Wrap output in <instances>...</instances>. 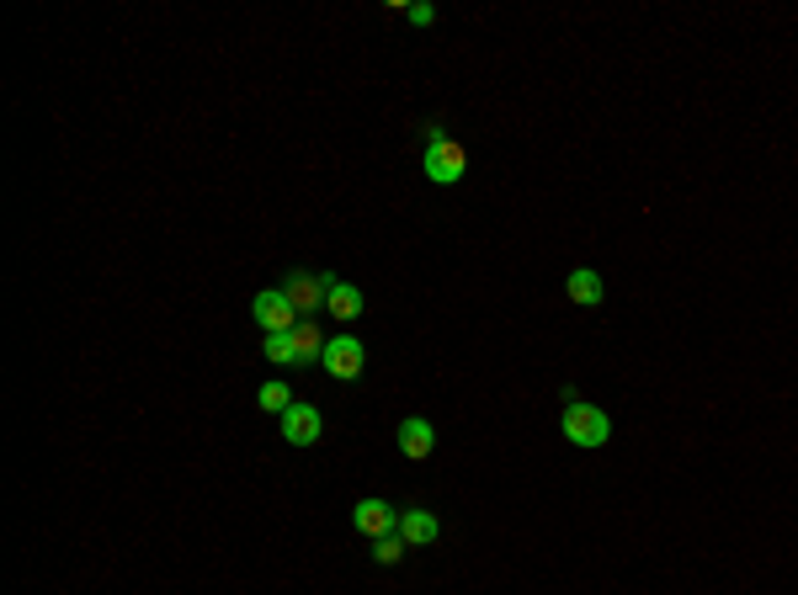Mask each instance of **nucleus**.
Listing matches in <instances>:
<instances>
[{
	"instance_id": "dca6fc26",
	"label": "nucleus",
	"mask_w": 798,
	"mask_h": 595,
	"mask_svg": "<svg viewBox=\"0 0 798 595\" xmlns=\"http://www.w3.org/2000/svg\"><path fill=\"white\" fill-rule=\"evenodd\" d=\"M405 17H411L415 27H432V22H436V11H432V6H411V11H405Z\"/></svg>"
},
{
	"instance_id": "1a4fd4ad",
	"label": "nucleus",
	"mask_w": 798,
	"mask_h": 595,
	"mask_svg": "<svg viewBox=\"0 0 798 595\" xmlns=\"http://www.w3.org/2000/svg\"><path fill=\"white\" fill-rule=\"evenodd\" d=\"M400 537H405L411 548H426V543H436V537H442V522H436L432 510L411 505V510H400Z\"/></svg>"
},
{
	"instance_id": "ddd939ff",
	"label": "nucleus",
	"mask_w": 798,
	"mask_h": 595,
	"mask_svg": "<svg viewBox=\"0 0 798 595\" xmlns=\"http://www.w3.org/2000/svg\"><path fill=\"white\" fill-rule=\"evenodd\" d=\"M262 351H266V361H277V367H298V351H293V330H288V335H266Z\"/></svg>"
},
{
	"instance_id": "f03ea898",
	"label": "nucleus",
	"mask_w": 798,
	"mask_h": 595,
	"mask_svg": "<svg viewBox=\"0 0 798 595\" xmlns=\"http://www.w3.org/2000/svg\"><path fill=\"white\" fill-rule=\"evenodd\" d=\"M421 170L432 176L436 187H459L463 170H469V155H463V143L447 139L442 128H426V155H421Z\"/></svg>"
},
{
	"instance_id": "4468645a",
	"label": "nucleus",
	"mask_w": 798,
	"mask_h": 595,
	"mask_svg": "<svg viewBox=\"0 0 798 595\" xmlns=\"http://www.w3.org/2000/svg\"><path fill=\"white\" fill-rule=\"evenodd\" d=\"M293 405H298V399L288 394V383H262V409L266 415H288Z\"/></svg>"
},
{
	"instance_id": "2eb2a0df",
	"label": "nucleus",
	"mask_w": 798,
	"mask_h": 595,
	"mask_svg": "<svg viewBox=\"0 0 798 595\" xmlns=\"http://www.w3.org/2000/svg\"><path fill=\"white\" fill-rule=\"evenodd\" d=\"M405 548H411V543L394 532V537H378V543H373V558H378V564L388 569V564H400V558H405Z\"/></svg>"
},
{
	"instance_id": "20e7f679",
	"label": "nucleus",
	"mask_w": 798,
	"mask_h": 595,
	"mask_svg": "<svg viewBox=\"0 0 798 595\" xmlns=\"http://www.w3.org/2000/svg\"><path fill=\"white\" fill-rule=\"evenodd\" d=\"M331 287H336V277H315V271H288L283 292H288V304L298 309V319H304V314H319L325 304H331Z\"/></svg>"
},
{
	"instance_id": "f257e3e1",
	"label": "nucleus",
	"mask_w": 798,
	"mask_h": 595,
	"mask_svg": "<svg viewBox=\"0 0 798 595\" xmlns=\"http://www.w3.org/2000/svg\"><path fill=\"white\" fill-rule=\"evenodd\" d=\"M564 442L570 447H585V453H597V447H607V436H612V420H607V409L585 405L581 394H564Z\"/></svg>"
},
{
	"instance_id": "0eeeda50",
	"label": "nucleus",
	"mask_w": 798,
	"mask_h": 595,
	"mask_svg": "<svg viewBox=\"0 0 798 595\" xmlns=\"http://www.w3.org/2000/svg\"><path fill=\"white\" fill-rule=\"evenodd\" d=\"M352 522H357V532L363 537H394L400 532V510H388L384 500H357V510H352Z\"/></svg>"
},
{
	"instance_id": "9d476101",
	"label": "nucleus",
	"mask_w": 798,
	"mask_h": 595,
	"mask_svg": "<svg viewBox=\"0 0 798 595\" xmlns=\"http://www.w3.org/2000/svg\"><path fill=\"white\" fill-rule=\"evenodd\" d=\"M564 292H570V304H581V309H597V304H602V277H597L591 266H581V271H570Z\"/></svg>"
},
{
	"instance_id": "6e6552de",
	"label": "nucleus",
	"mask_w": 798,
	"mask_h": 595,
	"mask_svg": "<svg viewBox=\"0 0 798 595\" xmlns=\"http://www.w3.org/2000/svg\"><path fill=\"white\" fill-rule=\"evenodd\" d=\"M436 447V430L426 415H411V420H400V453L411 457V463H421V457H432Z\"/></svg>"
},
{
	"instance_id": "39448f33",
	"label": "nucleus",
	"mask_w": 798,
	"mask_h": 595,
	"mask_svg": "<svg viewBox=\"0 0 798 595\" xmlns=\"http://www.w3.org/2000/svg\"><path fill=\"white\" fill-rule=\"evenodd\" d=\"M325 367H331V378H341V383L363 378L367 346L357 340V335H331V340H325Z\"/></svg>"
},
{
	"instance_id": "f8f14e48",
	"label": "nucleus",
	"mask_w": 798,
	"mask_h": 595,
	"mask_svg": "<svg viewBox=\"0 0 798 595\" xmlns=\"http://www.w3.org/2000/svg\"><path fill=\"white\" fill-rule=\"evenodd\" d=\"M293 351H298V361H325V335H319V325L298 319V330H293Z\"/></svg>"
},
{
	"instance_id": "423d86ee",
	"label": "nucleus",
	"mask_w": 798,
	"mask_h": 595,
	"mask_svg": "<svg viewBox=\"0 0 798 595\" xmlns=\"http://www.w3.org/2000/svg\"><path fill=\"white\" fill-rule=\"evenodd\" d=\"M277 420H283V442H288V447H315L319 430H325L315 405H293L288 415H277Z\"/></svg>"
},
{
	"instance_id": "7ed1b4c3",
	"label": "nucleus",
	"mask_w": 798,
	"mask_h": 595,
	"mask_svg": "<svg viewBox=\"0 0 798 595\" xmlns=\"http://www.w3.org/2000/svg\"><path fill=\"white\" fill-rule=\"evenodd\" d=\"M250 319L262 325V335H288V330H298V309L288 304V292H283V287H266V292H256V304H250Z\"/></svg>"
},
{
	"instance_id": "9b49d317",
	"label": "nucleus",
	"mask_w": 798,
	"mask_h": 595,
	"mask_svg": "<svg viewBox=\"0 0 798 595\" xmlns=\"http://www.w3.org/2000/svg\"><path fill=\"white\" fill-rule=\"evenodd\" d=\"M325 309H331V319L352 325V319L363 314V292H357L352 282H336V287H331V304H325Z\"/></svg>"
}]
</instances>
